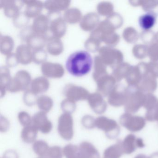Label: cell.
Wrapping results in <instances>:
<instances>
[{
	"label": "cell",
	"mask_w": 158,
	"mask_h": 158,
	"mask_svg": "<svg viewBox=\"0 0 158 158\" xmlns=\"http://www.w3.org/2000/svg\"></svg>",
	"instance_id": "47"
},
{
	"label": "cell",
	"mask_w": 158,
	"mask_h": 158,
	"mask_svg": "<svg viewBox=\"0 0 158 158\" xmlns=\"http://www.w3.org/2000/svg\"><path fill=\"white\" fill-rule=\"evenodd\" d=\"M36 104L40 111L48 113L53 107V102L49 96L41 95L38 98Z\"/></svg>",
	"instance_id": "29"
},
{
	"label": "cell",
	"mask_w": 158,
	"mask_h": 158,
	"mask_svg": "<svg viewBox=\"0 0 158 158\" xmlns=\"http://www.w3.org/2000/svg\"><path fill=\"white\" fill-rule=\"evenodd\" d=\"M12 78L9 67L6 65L1 66L0 68L1 98H3L5 96L7 87L10 83Z\"/></svg>",
	"instance_id": "20"
},
{
	"label": "cell",
	"mask_w": 158,
	"mask_h": 158,
	"mask_svg": "<svg viewBox=\"0 0 158 158\" xmlns=\"http://www.w3.org/2000/svg\"><path fill=\"white\" fill-rule=\"evenodd\" d=\"M41 70L44 76L48 78H61L64 74L62 65L50 62H46L41 64Z\"/></svg>",
	"instance_id": "10"
},
{
	"label": "cell",
	"mask_w": 158,
	"mask_h": 158,
	"mask_svg": "<svg viewBox=\"0 0 158 158\" xmlns=\"http://www.w3.org/2000/svg\"><path fill=\"white\" fill-rule=\"evenodd\" d=\"M18 119L20 123L23 127L32 124V117L27 112L23 111L19 112L18 114Z\"/></svg>",
	"instance_id": "37"
},
{
	"label": "cell",
	"mask_w": 158,
	"mask_h": 158,
	"mask_svg": "<svg viewBox=\"0 0 158 158\" xmlns=\"http://www.w3.org/2000/svg\"><path fill=\"white\" fill-rule=\"evenodd\" d=\"M64 156L65 158H84L79 146L69 144L63 148Z\"/></svg>",
	"instance_id": "28"
},
{
	"label": "cell",
	"mask_w": 158,
	"mask_h": 158,
	"mask_svg": "<svg viewBox=\"0 0 158 158\" xmlns=\"http://www.w3.org/2000/svg\"><path fill=\"white\" fill-rule=\"evenodd\" d=\"M121 125L130 132H137L142 130L146 125V119L142 116L133 115L126 113L120 118Z\"/></svg>",
	"instance_id": "6"
},
{
	"label": "cell",
	"mask_w": 158,
	"mask_h": 158,
	"mask_svg": "<svg viewBox=\"0 0 158 158\" xmlns=\"http://www.w3.org/2000/svg\"><path fill=\"white\" fill-rule=\"evenodd\" d=\"M50 21L48 15H40L34 19L32 27L36 34L46 35L48 31Z\"/></svg>",
	"instance_id": "15"
},
{
	"label": "cell",
	"mask_w": 158,
	"mask_h": 158,
	"mask_svg": "<svg viewBox=\"0 0 158 158\" xmlns=\"http://www.w3.org/2000/svg\"><path fill=\"white\" fill-rule=\"evenodd\" d=\"M26 5L24 13L27 18H35L40 15L44 8V3L42 2L35 0L23 1Z\"/></svg>",
	"instance_id": "13"
},
{
	"label": "cell",
	"mask_w": 158,
	"mask_h": 158,
	"mask_svg": "<svg viewBox=\"0 0 158 158\" xmlns=\"http://www.w3.org/2000/svg\"><path fill=\"white\" fill-rule=\"evenodd\" d=\"M84 46L86 51L88 52H95L98 48V39L90 36L89 38L85 41Z\"/></svg>",
	"instance_id": "36"
},
{
	"label": "cell",
	"mask_w": 158,
	"mask_h": 158,
	"mask_svg": "<svg viewBox=\"0 0 158 158\" xmlns=\"http://www.w3.org/2000/svg\"><path fill=\"white\" fill-rule=\"evenodd\" d=\"M63 18L66 23L74 24L80 23L83 16L79 9L73 8L67 9L64 11Z\"/></svg>",
	"instance_id": "21"
},
{
	"label": "cell",
	"mask_w": 158,
	"mask_h": 158,
	"mask_svg": "<svg viewBox=\"0 0 158 158\" xmlns=\"http://www.w3.org/2000/svg\"><path fill=\"white\" fill-rule=\"evenodd\" d=\"M1 158H19L18 153L14 150L6 151Z\"/></svg>",
	"instance_id": "43"
},
{
	"label": "cell",
	"mask_w": 158,
	"mask_h": 158,
	"mask_svg": "<svg viewBox=\"0 0 158 158\" xmlns=\"http://www.w3.org/2000/svg\"><path fill=\"white\" fill-rule=\"evenodd\" d=\"M71 2L69 0H48L44 2V8L48 12H60L69 9Z\"/></svg>",
	"instance_id": "16"
},
{
	"label": "cell",
	"mask_w": 158,
	"mask_h": 158,
	"mask_svg": "<svg viewBox=\"0 0 158 158\" xmlns=\"http://www.w3.org/2000/svg\"><path fill=\"white\" fill-rule=\"evenodd\" d=\"M38 158H44L43 157H39Z\"/></svg>",
	"instance_id": "46"
},
{
	"label": "cell",
	"mask_w": 158,
	"mask_h": 158,
	"mask_svg": "<svg viewBox=\"0 0 158 158\" xmlns=\"http://www.w3.org/2000/svg\"><path fill=\"white\" fill-rule=\"evenodd\" d=\"M148 158H158V152H155L152 154Z\"/></svg>",
	"instance_id": "44"
},
{
	"label": "cell",
	"mask_w": 158,
	"mask_h": 158,
	"mask_svg": "<svg viewBox=\"0 0 158 158\" xmlns=\"http://www.w3.org/2000/svg\"><path fill=\"white\" fill-rule=\"evenodd\" d=\"M98 15L94 13H89L83 16L80 22V27L84 31H92L98 22Z\"/></svg>",
	"instance_id": "19"
},
{
	"label": "cell",
	"mask_w": 158,
	"mask_h": 158,
	"mask_svg": "<svg viewBox=\"0 0 158 158\" xmlns=\"http://www.w3.org/2000/svg\"><path fill=\"white\" fill-rule=\"evenodd\" d=\"M35 32L33 31L32 29V26H27L26 27L22 29V31L20 33V39L23 42L26 43L27 39Z\"/></svg>",
	"instance_id": "41"
},
{
	"label": "cell",
	"mask_w": 158,
	"mask_h": 158,
	"mask_svg": "<svg viewBox=\"0 0 158 158\" xmlns=\"http://www.w3.org/2000/svg\"><path fill=\"white\" fill-rule=\"evenodd\" d=\"M145 118L149 122H158V103L152 109L148 110L145 115Z\"/></svg>",
	"instance_id": "39"
},
{
	"label": "cell",
	"mask_w": 158,
	"mask_h": 158,
	"mask_svg": "<svg viewBox=\"0 0 158 158\" xmlns=\"http://www.w3.org/2000/svg\"><path fill=\"white\" fill-rule=\"evenodd\" d=\"M73 119L72 114L63 113L58 119V131L62 138L70 140L74 136Z\"/></svg>",
	"instance_id": "5"
},
{
	"label": "cell",
	"mask_w": 158,
	"mask_h": 158,
	"mask_svg": "<svg viewBox=\"0 0 158 158\" xmlns=\"http://www.w3.org/2000/svg\"><path fill=\"white\" fill-rule=\"evenodd\" d=\"M122 142V140H118L115 144L108 147L104 151L103 158H120L124 153Z\"/></svg>",
	"instance_id": "23"
},
{
	"label": "cell",
	"mask_w": 158,
	"mask_h": 158,
	"mask_svg": "<svg viewBox=\"0 0 158 158\" xmlns=\"http://www.w3.org/2000/svg\"><path fill=\"white\" fill-rule=\"evenodd\" d=\"M135 158H148V157H147L146 155L143 154H139L137 155L135 157Z\"/></svg>",
	"instance_id": "45"
},
{
	"label": "cell",
	"mask_w": 158,
	"mask_h": 158,
	"mask_svg": "<svg viewBox=\"0 0 158 158\" xmlns=\"http://www.w3.org/2000/svg\"><path fill=\"white\" fill-rule=\"evenodd\" d=\"M50 23L48 31L45 36L48 41L54 39H60L65 35L67 30L66 23L60 12H48Z\"/></svg>",
	"instance_id": "2"
},
{
	"label": "cell",
	"mask_w": 158,
	"mask_h": 158,
	"mask_svg": "<svg viewBox=\"0 0 158 158\" xmlns=\"http://www.w3.org/2000/svg\"><path fill=\"white\" fill-rule=\"evenodd\" d=\"M38 95L34 93L30 89L25 91L24 93L23 100L24 102L27 106L31 107L37 103L38 98Z\"/></svg>",
	"instance_id": "32"
},
{
	"label": "cell",
	"mask_w": 158,
	"mask_h": 158,
	"mask_svg": "<svg viewBox=\"0 0 158 158\" xmlns=\"http://www.w3.org/2000/svg\"><path fill=\"white\" fill-rule=\"evenodd\" d=\"M64 154L63 149L60 146H54L50 147L44 158H62Z\"/></svg>",
	"instance_id": "35"
},
{
	"label": "cell",
	"mask_w": 158,
	"mask_h": 158,
	"mask_svg": "<svg viewBox=\"0 0 158 158\" xmlns=\"http://www.w3.org/2000/svg\"><path fill=\"white\" fill-rule=\"evenodd\" d=\"M24 5L23 1H0V7L3 9L5 16L9 18L14 19L18 16Z\"/></svg>",
	"instance_id": "8"
},
{
	"label": "cell",
	"mask_w": 158,
	"mask_h": 158,
	"mask_svg": "<svg viewBox=\"0 0 158 158\" xmlns=\"http://www.w3.org/2000/svg\"><path fill=\"white\" fill-rule=\"evenodd\" d=\"M93 60L86 51H78L72 53L66 61V70L73 76L81 77L91 71Z\"/></svg>",
	"instance_id": "1"
},
{
	"label": "cell",
	"mask_w": 158,
	"mask_h": 158,
	"mask_svg": "<svg viewBox=\"0 0 158 158\" xmlns=\"http://www.w3.org/2000/svg\"><path fill=\"white\" fill-rule=\"evenodd\" d=\"M30 87L29 89L38 95L48 90L50 87L49 81L45 77H39L32 80Z\"/></svg>",
	"instance_id": "18"
},
{
	"label": "cell",
	"mask_w": 158,
	"mask_h": 158,
	"mask_svg": "<svg viewBox=\"0 0 158 158\" xmlns=\"http://www.w3.org/2000/svg\"><path fill=\"white\" fill-rule=\"evenodd\" d=\"M30 74L25 70L18 71L12 78L7 89V91L11 93L26 91L29 89L31 82Z\"/></svg>",
	"instance_id": "3"
},
{
	"label": "cell",
	"mask_w": 158,
	"mask_h": 158,
	"mask_svg": "<svg viewBox=\"0 0 158 158\" xmlns=\"http://www.w3.org/2000/svg\"><path fill=\"white\" fill-rule=\"evenodd\" d=\"M122 147L124 153L130 154L135 151L137 148H143L145 144L143 139L140 138H136L133 134H129L122 141Z\"/></svg>",
	"instance_id": "11"
},
{
	"label": "cell",
	"mask_w": 158,
	"mask_h": 158,
	"mask_svg": "<svg viewBox=\"0 0 158 158\" xmlns=\"http://www.w3.org/2000/svg\"><path fill=\"white\" fill-rule=\"evenodd\" d=\"M29 19L27 18L24 13L21 12L18 16L13 20V24L16 28H25L28 25Z\"/></svg>",
	"instance_id": "34"
},
{
	"label": "cell",
	"mask_w": 158,
	"mask_h": 158,
	"mask_svg": "<svg viewBox=\"0 0 158 158\" xmlns=\"http://www.w3.org/2000/svg\"><path fill=\"white\" fill-rule=\"evenodd\" d=\"M14 46V40L11 37L1 35L0 38V51L2 54L8 56L12 53Z\"/></svg>",
	"instance_id": "25"
},
{
	"label": "cell",
	"mask_w": 158,
	"mask_h": 158,
	"mask_svg": "<svg viewBox=\"0 0 158 158\" xmlns=\"http://www.w3.org/2000/svg\"><path fill=\"white\" fill-rule=\"evenodd\" d=\"M63 93L66 98L76 102L87 99L89 94L85 88L73 84H67L64 88Z\"/></svg>",
	"instance_id": "7"
},
{
	"label": "cell",
	"mask_w": 158,
	"mask_h": 158,
	"mask_svg": "<svg viewBox=\"0 0 158 158\" xmlns=\"http://www.w3.org/2000/svg\"><path fill=\"white\" fill-rule=\"evenodd\" d=\"M6 66L9 68H13L19 64L16 53H11L7 56L6 59Z\"/></svg>",
	"instance_id": "40"
},
{
	"label": "cell",
	"mask_w": 158,
	"mask_h": 158,
	"mask_svg": "<svg viewBox=\"0 0 158 158\" xmlns=\"http://www.w3.org/2000/svg\"><path fill=\"white\" fill-rule=\"evenodd\" d=\"M60 107L64 113L72 114L76 110V102L69 99L65 98L61 102Z\"/></svg>",
	"instance_id": "31"
},
{
	"label": "cell",
	"mask_w": 158,
	"mask_h": 158,
	"mask_svg": "<svg viewBox=\"0 0 158 158\" xmlns=\"http://www.w3.org/2000/svg\"><path fill=\"white\" fill-rule=\"evenodd\" d=\"M47 50L48 52L52 56H59L64 51V45L60 39H54L48 41Z\"/></svg>",
	"instance_id": "26"
},
{
	"label": "cell",
	"mask_w": 158,
	"mask_h": 158,
	"mask_svg": "<svg viewBox=\"0 0 158 158\" xmlns=\"http://www.w3.org/2000/svg\"><path fill=\"white\" fill-rule=\"evenodd\" d=\"M48 53L44 49L33 51V61L36 64H43L47 62Z\"/></svg>",
	"instance_id": "33"
},
{
	"label": "cell",
	"mask_w": 158,
	"mask_h": 158,
	"mask_svg": "<svg viewBox=\"0 0 158 158\" xmlns=\"http://www.w3.org/2000/svg\"><path fill=\"white\" fill-rule=\"evenodd\" d=\"M50 147L46 141L43 140H38L33 144L32 148L34 152L39 157H43L48 152Z\"/></svg>",
	"instance_id": "30"
},
{
	"label": "cell",
	"mask_w": 158,
	"mask_h": 158,
	"mask_svg": "<svg viewBox=\"0 0 158 158\" xmlns=\"http://www.w3.org/2000/svg\"><path fill=\"white\" fill-rule=\"evenodd\" d=\"M156 21V15L148 12L141 15L139 19V27L144 30H149L153 27Z\"/></svg>",
	"instance_id": "27"
},
{
	"label": "cell",
	"mask_w": 158,
	"mask_h": 158,
	"mask_svg": "<svg viewBox=\"0 0 158 158\" xmlns=\"http://www.w3.org/2000/svg\"><path fill=\"white\" fill-rule=\"evenodd\" d=\"M15 53L19 64L27 65L33 61V50L27 45L23 44L18 46Z\"/></svg>",
	"instance_id": "14"
},
{
	"label": "cell",
	"mask_w": 158,
	"mask_h": 158,
	"mask_svg": "<svg viewBox=\"0 0 158 158\" xmlns=\"http://www.w3.org/2000/svg\"><path fill=\"white\" fill-rule=\"evenodd\" d=\"M85 158H100L95 146L88 141H83L79 145Z\"/></svg>",
	"instance_id": "24"
},
{
	"label": "cell",
	"mask_w": 158,
	"mask_h": 158,
	"mask_svg": "<svg viewBox=\"0 0 158 158\" xmlns=\"http://www.w3.org/2000/svg\"><path fill=\"white\" fill-rule=\"evenodd\" d=\"M81 124L86 129H93L96 127V119L91 115L86 114L82 117Z\"/></svg>",
	"instance_id": "38"
},
{
	"label": "cell",
	"mask_w": 158,
	"mask_h": 158,
	"mask_svg": "<svg viewBox=\"0 0 158 158\" xmlns=\"http://www.w3.org/2000/svg\"><path fill=\"white\" fill-rule=\"evenodd\" d=\"M32 125L44 134H49L52 129V123L48 118L47 113L41 111L32 117Z\"/></svg>",
	"instance_id": "9"
},
{
	"label": "cell",
	"mask_w": 158,
	"mask_h": 158,
	"mask_svg": "<svg viewBox=\"0 0 158 158\" xmlns=\"http://www.w3.org/2000/svg\"><path fill=\"white\" fill-rule=\"evenodd\" d=\"M96 127L104 131L106 136L110 139L116 138L120 134V127L116 121L106 116L96 118Z\"/></svg>",
	"instance_id": "4"
},
{
	"label": "cell",
	"mask_w": 158,
	"mask_h": 158,
	"mask_svg": "<svg viewBox=\"0 0 158 158\" xmlns=\"http://www.w3.org/2000/svg\"><path fill=\"white\" fill-rule=\"evenodd\" d=\"M87 100L89 105L95 113L101 114L106 111L107 104L100 94L98 93L89 94Z\"/></svg>",
	"instance_id": "12"
},
{
	"label": "cell",
	"mask_w": 158,
	"mask_h": 158,
	"mask_svg": "<svg viewBox=\"0 0 158 158\" xmlns=\"http://www.w3.org/2000/svg\"><path fill=\"white\" fill-rule=\"evenodd\" d=\"M48 40L45 35L34 33L26 41L27 45L33 51L43 49L47 46Z\"/></svg>",
	"instance_id": "17"
},
{
	"label": "cell",
	"mask_w": 158,
	"mask_h": 158,
	"mask_svg": "<svg viewBox=\"0 0 158 158\" xmlns=\"http://www.w3.org/2000/svg\"><path fill=\"white\" fill-rule=\"evenodd\" d=\"M10 122L7 118L1 116L0 123V129L1 132H6L10 128Z\"/></svg>",
	"instance_id": "42"
},
{
	"label": "cell",
	"mask_w": 158,
	"mask_h": 158,
	"mask_svg": "<svg viewBox=\"0 0 158 158\" xmlns=\"http://www.w3.org/2000/svg\"><path fill=\"white\" fill-rule=\"evenodd\" d=\"M38 130L33 125L23 127L21 132V138L23 141L27 144L34 143L36 141Z\"/></svg>",
	"instance_id": "22"
}]
</instances>
